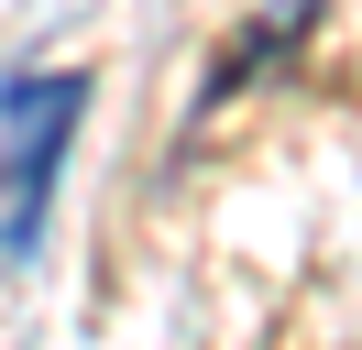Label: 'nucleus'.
Returning a JSON list of instances; mask_svg holds the SVG:
<instances>
[{"mask_svg": "<svg viewBox=\"0 0 362 350\" xmlns=\"http://www.w3.org/2000/svg\"><path fill=\"white\" fill-rule=\"evenodd\" d=\"M77 121H88V77L77 66H11L0 77V262L11 274L55 230V186H66Z\"/></svg>", "mask_w": 362, "mask_h": 350, "instance_id": "f257e3e1", "label": "nucleus"}]
</instances>
